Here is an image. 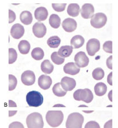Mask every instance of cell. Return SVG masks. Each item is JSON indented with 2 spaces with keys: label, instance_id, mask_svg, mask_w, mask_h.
I'll return each instance as SVG.
<instances>
[{
  "label": "cell",
  "instance_id": "obj_27",
  "mask_svg": "<svg viewBox=\"0 0 118 128\" xmlns=\"http://www.w3.org/2000/svg\"><path fill=\"white\" fill-rule=\"evenodd\" d=\"M60 39L58 36H54L48 38V40H47V44L49 47L56 48L60 45Z\"/></svg>",
  "mask_w": 118,
  "mask_h": 128
},
{
  "label": "cell",
  "instance_id": "obj_2",
  "mask_svg": "<svg viewBox=\"0 0 118 128\" xmlns=\"http://www.w3.org/2000/svg\"><path fill=\"white\" fill-rule=\"evenodd\" d=\"M83 122L82 115L78 112H73L69 115L65 122V126L66 128H82Z\"/></svg>",
  "mask_w": 118,
  "mask_h": 128
},
{
  "label": "cell",
  "instance_id": "obj_21",
  "mask_svg": "<svg viewBox=\"0 0 118 128\" xmlns=\"http://www.w3.org/2000/svg\"><path fill=\"white\" fill-rule=\"evenodd\" d=\"M80 11V8L77 4H71L67 8V13L72 17L78 16Z\"/></svg>",
  "mask_w": 118,
  "mask_h": 128
},
{
  "label": "cell",
  "instance_id": "obj_36",
  "mask_svg": "<svg viewBox=\"0 0 118 128\" xmlns=\"http://www.w3.org/2000/svg\"><path fill=\"white\" fill-rule=\"evenodd\" d=\"M8 128H25L24 125L20 122H15L11 123Z\"/></svg>",
  "mask_w": 118,
  "mask_h": 128
},
{
  "label": "cell",
  "instance_id": "obj_23",
  "mask_svg": "<svg viewBox=\"0 0 118 128\" xmlns=\"http://www.w3.org/2000/svg\"><path fill=\"white\" fill-rule=\"evenodd\" d=\"M41 70L46 74H50L53 72L54 66L48 60H45L41 64Z\"/></svg>",
  "mask_w": 118,
  "mask_h": 128
},
{
  "label": "cell",
  "instance_id": "obj_12",
  "mask_svg": "<svg viewBox=\"0 0 118 128\" xmlns=\"http://www.w3.org/2000/svg\"><path fill=\"white\" fill-rule=\"evenodd\" d=\"M95 12L94 7L91 4H85L82 6L81 10V14L84 19H88L94 16Z\"/></svg>",
  "mask_w": 118,
  "mask_h": 128
},
{
  "label": "cell",
  "instance_id": "obj_24",
  "mask_svg": "<svg viewBox=\"0 0 118 128\" xmlns=\"http://www.w3.org/2000/svg\"><path fill=\"white\" fill-rule=\"evenodd\" d=\"M18 48L20 53L22 54H26L30 50V44L28 41L26 40H21L18 45Z\"/></svg>",
  "mask_w": 118,
  "mask_h": 128
},
{
  "label": "cell",
  "instance_id": "obj_33",
  "mask_svg": "<svg viewBox=\"0 0 118 128\" xmlns=\"http://www.w3.org/2000/svg\"><path fill=\"white\" fill-rule=\"evenodd\" d=\"M113 42L112 41L109 40L106 41L103 44V50L104 51L107 52V53L112 54L113 53V49H112Z\"/></svg>",
  "mask_w": 118,
  "mask_h": 128
},
{
  "label": "cell",
  "instance_id": "obj_6",
  "mask_svg": "<svg viewBox=\"0 0 118 128\" xmlns=\"http://www.w3.org/2000/svg\"><path fill=\"white\" fill-rule=\"evenodd\" d=\"M107 22V17L105 14L102 12L97 13L91 18V25L95 28L99 29L103 28Z\"/></svg>",
  "mask_w": 118,
  "mask_h": 128
},
{
  "label": "cell",
  "instance_id": "obj_30",
  "mask_svg": "<svg viewBox=\"0 0 118 128\" xmlns=\"http://www.w3.org/2000/svg\"><path fill=\"white\" fill-rule=\"evenodd\" d=\"M51 60L56 65H61L64 62V58H62L58 55L57 52H54L51 54Z\"/></svg>",
  "mask_w": 118,
  "mask_h": 128
},
{
  "label": "cell",
  "instance_id": "obj_35",
  "mask_svg": "<svg viewBox=\"0 0 118 128\" xmlns=\"http://www.w3.org/2000/svg\"><path fill=\"white\" fill-rule=\"evenodd\" d=\"M85 128H100V125L95 121H90L85 125Z\"/></svg>",
  "mask_w": 118,
  "mask_h": 128
},
{
  "label": "cell",
  "instance_id": "obj_37",
  "mask_svg": "<svg viewBox=\"0 0 118 128\" xmlns=\"http://www.w3.org/2000/svg\"><path fill=\"white\" fill-rule=\"evenodd\" d=\"M8 13H9L8 22L10 24V23H12V22H13L15 21L16 16L15 13L11 10H8Z\"/></svg>",
  "mask_w": 118,
  "mask_h": 128
},
{
  "label": "cell",
  "instance_id": "obj_28",
  "mask_svg": "<svg viewBox=\"0 0 118 128\" xmlns=\"http://www.w3.org/2000/svg\"><path fill=\"white\" fill-rule=\"evenodd\" d=\"M54 94L57 97H63L67 94V92L63 90V88L60 86V83H57L53 86L52 89Z\"/></svg>",
  "mask_w": 118,
  "mask_h": 128
},
{
  "label": "cell",
  "instance_id": "obj_25",
  "mask_svg": "<svg viewBox=\"0 0 118 128\" xmlns=\"http://www.w3.org/2000/svg\"><path fill=\"white\" fill-rule=\"evenodd\" d=\"M60 18L58 15L53 14L50 16L49 22L52 28L57 29L60 26Z\"/></svg>",
  "mask_w": 118,
  "mask_h": 128
},
{
  "label": "cell",
  "instance_id": "obj_40",
  "mask_svg": "<svg viewBox=\"0 0 118 128\" xmlns=\"http://www.w3.org/2000/svg\"><path fill=\"white\" fill-rule=\"evenodd\" d=\"M112 74L113 72H111L109 75L108 76V79H107V81L108 82V83L110 84V86L113 85V83H112Z\"/></svg>",
  "mask_w": 118,
  "mask_h": 128
},
{
  "label": "cell",
  "instance_id": "obj_32",
  "mask_svg": "<svg viewBox=\"0 0 118 128\" xmlns=\"http://www.w3.org/2000/svg\"><path fill=\"white\" fill-rule=\"evenodd\" d=\"M8 54H9V59H8V64H12L14 63L17 60V54L16 51L15 49L10 48L8 50Z\"/></svg>",
  "mask_w": 118,
  "mask_h": 128
},
{
  "label": "cell",
  "instance_id": "obj_20",
  "mask_svg": "<svg viewBox=\"0 0 118 128\" xmlns=\"http://www.w3.org/2000/svg\"><path fill=\"white\" fill-rule=\"evenodd\" d=\"M73 49V47L71 46H63L59 49L57 53L61 58H68L72 54Z\"/></svg>",
  "mask_w": 118,
  "mask_h": 128
},
{
  "label": "cell",
  "instance_id": "obj_39",
  "mask_svg": "<svg viewBox=\"0 0 118 128\" xmlns=\"http://www.w3.org/2000/svg\"><path fill=\"white\" fill-rule=\"evenodd\" d=\"M112 123L113 121L112 119L108 121V122H106L105 125H104V128H112Z\"/></svg>",
  "mask_w": 118,
  "mask_h": 128
},
{
  "label": "cell",
  "instance_id": "obj_3",
  "mask_svg": "<svg viewBox=\"0 0 118 128\" xmlns=\"http://www.w3.org/2000/svg\"><path fill=\"white\" fill-rule=\"evenodd\" d=\"M28 128H43L44 122L42 115L40 113L33 112L29 115L26 119Z\"/></svg>",
  "mask_w": 118,
  "mask_h": 128
},
{
  "label": "cell",
  "instance_id": "obj_17",
  "mask_svg": "<svg viewBox=\"0 0 118 128\" xmlns=\"http://www.w3.org/2000/svg\"><path fill=\"white\" fill-rule=\"evenodd\" d=\"M35 19L38 21L42 22L46 20L48 16V12L44 7H39L36 9L34 12Z\"/></svg>",
  "mask_w": 118,
  "mask_h": 128
},
{
  "label": "cell",
  "instance_id": "obj_38",
  "mask_svg": "<svg viewBox=\"0 0 118 128\" xmlns=\"http://www.w3.org/2000/svg\"><path fill=\"white\" fill-rule=\"evenodd\" d=\"M112 56H110L107 60H106V66L110 70L113 69V66H112Z\"/></svg>",
  "mask_w": 118,
  "mask_h": 128
},
{
  "label": "cell",
  "instance_id": "obj_13",
  "mask_svg": "<svg viewBox=\"0 0 118 128\" xmlns=\"http://www.w3.org/2000/svg\"><path fill=\"white\" fill-rule=\"evenodd\" d=\"M24 27L20 24H15L13 25L10 31L11 36L16 40H19L21 38L24 36Z\"/></svg>",
  "mask_w": 118,
  "mask_h": 128
},
{
  "label": "cell",
  "instance_id": "obj_41",
  "mask_svg": "<svg viewBox=\"0 0 118 128\" xmlns=\"http://www.w3.org/2000/svg\"><path fill=\"white\" fill-rule=\"evenodd\" d=\"M9 106L10 107H16V104L15 102H13L11 100H9Z\"/></svg>",
  "mask_w": 118,
  "mask_h": 128
},
{
  "label": "cell",
  "instance_id": "obj_9",
  "mask_svg": "<svg viewBox=\"0 0 118 128\" xmlns=\"http://www.w3.org/2000/svg\"><path fill=\"white\" fill-rule=\"evenodd\" d=\"M21 82L24 85L30 86L33 85L35 82L34 72L31 70H26L22 73L21 77Z\"/></svg>",
  "mask_w": 118,
  "mask_h": 128
},
{
  "label": "cell",
  "instance_id": "obj_8",
  "mask_svg": "<svg viewBox=\"0 0 118 128\" xmlns=\"http://www.w3.org/2000/svg\"><path fill=\"white\" fill-rule=\"evenodd\" d=\"M74 60L76 65L79 68L86 67L89 63V58L86 56L85 52L82 51L78 52L74 56Z\"/></svg>",
  "mask_w": 118,
  "mask_h": 128
},
{
  "label": "cell",
  "instance_id": "obj_11",
  "mask_svg": "<svg viewBox=\"0 0 118 128\" xmlns=\"http://www.w3.org/2000/svg\"><path fill=\"white\" fill-rule=\"evenodd\" d=\"M33 32L36 37L43 38L46 34L47 28L42 22H36L33 26Z\"/></svg>",
  "mask_w": 118,
  "mask_h": 128
},
{
  "label": "cell",
  "instance_id": "obj_5",
  "mask_svg": "<svg viewBox=\"0 0 118 128\" xmlns=\"http://www.w3.org/2000/svg\"><path fill=\"white\" fill-rule=\"evenodd\" d=\"M74 99L78 101L85 102L87 104L91 102L94 99V95L91 90L88 88L81 90L79 89L76 90L73 93Z\"/></svg>",
  "mask_w": 118,
  "mask_h": 128
},
{
  "label": "cell",
  "instance_id": "obj_14",
  "mask_svg": "<svg viewBox=\"0 0 118 128\" xmlns=\"http://www.w3.org/2000/svg\"><path fill=\"white\" fill-rule=\"evenodd\" d=\"M77 26V24L76 20L71 18H67L63 20L62 22L63 29L68 33L74 32L76 29Z\"/></svg>",
  "mask_w": 118,
  "mask_h": 128
},
{
  "label": "cell",
  "instance_id": "obj_4",
  "mask_svg": "<svg viewBox=\"0 0 118 128\" xmlns=\"http://www.w3.org/2000/svg\"><path fill=\"white\" fill-rule=\"evenodd\" d=\"M26 100L29 106L38 107L43 104L44 98L40 92L33 90L28 93Z\"/></svg>",
  "mask_w": 118,
  "mask_h": 128
},
{
  "label": "cell",
  "instance_id": "obj_7",
  "mask_svg": "<svg viewBox=\"0 0 118 128\" xmlns=\"http://www.w3.org/2000/svg\"><path fill=\"white\" fill-rule=\"evenodd\" d=\"M100 49V41L95 38L91 39L86 44V50L90 56H94Z\"/></svg>",
  "mask_w": 118,
  "mask_h": 128
},
{
  "label": "cell",
  "instance_id": "obj_42",
  "mask_svg": "<svg viewBox=\"0 0 118 128\" xmlns=\"http://www.w3.org/2000/svg\"><path fill=\"white\" fill-rule=\"evenodd\" d=\"M16 112H17L16 111H9V117H11V116L14 115Z\"/></svg>",
  "mask_w": 118,
  "mask_h": 128
},
{
  "label": "cell",
  "instance_id": "obj_19",
  "mask_svg": "<svg viewBox=\"0 0 118 128\" xmlns=\"http://www.w3.org/2000/svg\"><path fill=\"white\" fill-rule=\"evenodd\" d=\"M20 21L22 24L28 26L31 24L33 22V16L30 11H22L20 15Z\"/></svg>",
  "mask_w": 118,
  "mask_h": 128
},
{
  "label": "cell",
  "instance_id": "obj_10",
  "mask_svg": "<svg viewBox=\"0 0 118 128\" xmlns=\"http://www.w3.org/2000/svg\"><path fill=\"white\" fill-rule=\"evenodd\" d=\"M60 86L65 91H71L73 90L76 86L75 80L71 78L64 76L61 79Z\"/></svg>",
  "mask_w": 118,
  "mask_h": 128
},
{
  "label": "cell",
  "instance_id": "obj_15",
  "mask_svg": "<svg viewBox=\"0 0 118 128\" xmlns=\"http://www.w3.org/2000/svg\"><path fill=\"white\" fill-rule=\"evenodd\" d=\"M52 84V80L49 76L42 75L38 79V85L43 90H47L51 87Z\"/></svg>",
  "mask_w": 118,
  "mask_h": 128
},
{
  "label": "cell",
  "instance_id": "obj_18",
  "mask_svg": "<svg viewBox=\"0 0 118 128\" xmlns=\"http://www.w3.org/2000/svg\"><path fill=\"white\" fill-rule=\"evenodd\" d=\"M85 43V39L80 35H76L72 37L71 40V44L73 48L77 49L82 47Z\"/></svg>",
  "mask_w": 118,
  "mask_h": 128
},
{
  "label": "cell",
  "instance_id": "obj_31",
  "mask_svg": "<svg viewBox=\"0 0 118 128\" xmlns=\"http://www.w3.org/2000/svg\"><path fill=\"white\" fill-rule=\"evenodd\" d=\"M8 80H9V86L8 90L12 91L14 90L16 86H17V80L16 78L12 75L10 74L8 75Z\"/></svg>",
  "mask_w": 118,
  "mask_h": 128
},
{
  "label": "cell",
  "instance_id": "obj_29",
  "mask_svg": "<svg viewBox=\"0 0 118 128\" xmlns=\"http://www.w3.org/2000/svg\"><path fill=\"white\" fill-rule=\"evenodd\" d=\"M92 77L96 80H100L104 78L105 76V72L104 71L100 68H97L92 72Z\"/></svg>",
  "mask_w": 118,
  "mask_h": 128
},
{
  "label": "cell",
  "instance_id": "obj_1",
  "mask_svg": "<svg viewBox=\"0 0 118 128\" xmlns=\"http://www.w3.org/2000/svg\"><path fill=\"white\" fill-rule=\"evenodd\" d=\"M45 118L49 126L57 128L60 126L62 123L64 119V115L61 111H48Z\"/></svg>",
  "mask_w": 118,
  "mask_h": 128
},
{
  "label": "cell",
  "instance_id": "obj_22",
  "mask_svg": "<svg viewBox=\"0 0 118 128\" xmlns=\"http://www.w3.org/2000/svg\"><path fill=\"white\" fill-rule=\"evenodd\" d=\"M95 93L97 96H103L107 92V86L103 82L97 83L94 88Z\"/></svg>",
  "mask_w": 118,
  "mask_h": 128
},
{
  "label": "cell",
  "instance_id": "obj_34",
  "mask_svg": "<svg viewBox=\"0 0 118 128\" xmlns=\"http://www.w3.org/2000/svg\"><path fill=\"white\" fill-rule=\"evenodd\" d=\"M66 4H53L52 8L57 12H62L65 10Z\"/></svg>",
  "mask_w": 118,
  "mask_h": 128
},
{
  "label": "cell",
  "instance_id": "obj_16",
  "mask_svg": "<svg viewBox=\"0 0 118 128\" xmlns=\"http://www.w3.org/2000/svg\"><path fill=\"white\" fill-rule=\"evenodd\" d=\"M63 70L65 74L75 75L78 74L80 71V68H78L74 62H68L64 66Z\"/></svg>",
  "mask_w": 118,
  "mask_h": 128
},
{
  "label": "cell",
  "instance_id": "obj_26",
  "mask_svg": "<svg viewBox=\"0 0 118 128\" xmlns=\"http://www.w3.org/2000/svg\"><path fill=\"white\" fill-rule=\"evenodd\" d=\"M31 55L34 60L39 61L42 60L44 58V52L41 48L36 47L33 50Z\"/></svg>",
  "mask_w": 118,
  "mask_h": 128
}]
</instances>
